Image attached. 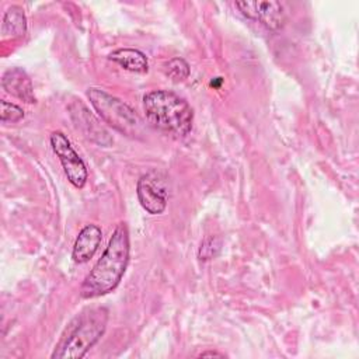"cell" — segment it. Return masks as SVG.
Segmentation results:
<instances>
[{
    "mask_svg": "<svg viewBox=\"0 0 359 359\" xmlns=\"http://www.w3.org/2000/svg\"><path fill=\"white\" fill-rule=\"evenodd\" d=\"M129 261V233L125 223L114 230L108 245L86 276L80 294L84 299H94L112 292L121 282Z\"/></svg>",
    "mask_w": 359,
    "mask_h": 359,
    "instance_id": "cell-1",
    "label": "cell"
},
{
    "mask_svg": "<svg viewBox=\"0 0 359 359\" xmlns=\"http://www.w3.org/2000/svg\"><path fill=\"white\" fill-rule=\"evenodd\" d=\"M143 108L147 121L165 133L184 137L192 129V108L172 91L156 90L147 93L143 98Z\"/></svg>",
    "mask_w": 359,
    "mask_h": 359,
    "instance_id": "cell-2",
    "label": "cell"
},
{
    "mask_svg": "<svg viewBox=\"0 0 359 359\" xmlns=\"http://www.w3.org/2000/svg\"><path fill=\"white\" fill-rule=\"evenodd\" d=\"M108 311L104 307L86 309L67 327L52 359H80L93 348L107 328Z\"/></svg>",
    "mask_w": 359,
    "mask_h": 359,
    "instance_id": "cell-3",
    "label": "cell"
},
{
    "mask_svg": "<svg viewBox=\"0 0 359 359\" xmlns=\"http://www.w3.org/2000/svg\"><path fill=\"white\" fill-rule=\"evenodd\" d=\"M87 97L105 123L123 135H137L140 119L128 104L97 87L88 88Z\"/></svg>",
    "mask_w": 359,
    "mask_h": 359,
    "instance_id": "cell-4",
    "label": "cell"
},
{
    "mask_svg": "<svg viewBox=\"0 0 359 359\" xmlns=\"http://www.w3.org/2000/svg\"><path fill=\"white\" fill-rule=\"evenodd\" d=\"M50 146L55 154L59 157L65 174L70 184L76 188H83L87 181V168L83 158L73 149L70 140L62 132H53L50 135Z\"/></svg>",
    "mask_w": 359,
    "mask_h": 359,
    "instance_id": "cell-5",
    "label": "cell"
},
{
    "mask_svg": "<svg viewBox=\"0 0 359 359\" xmlns=\"http://www.w3.org/2000/svg\"><path fill=\"white\" fill-rule=\"evenodd\" d=\"M236 7L250 20L271 31H278L286 21L285 4L280 1H237Z\"/></svg>",
    "mask_w": 359,
    "mask_h": 359,
    "instance_id": "cell-6",
    "label": "cell"
},
{
    "mask_svg": "<svg viewBox=\"0 0 359 359\" xmlns=\"http://www.w3.org/2000/svg\"><path fill=\"white\" fill-rule=\"evenodd\" d=\"M70 115L76 128L81 130V133L88 140L104 147H108L112 144L114 140L109 136L108 130L94 118V115L81 102H74L70 107Z\"/></svg>",
    "mask_w": 359,
    "mask_h": 359,
    "instance_id": "cell-7",
    "label": "cell"
},
{
    "mask_svg": "<svg viewBox=\"0 0 359 359\" xmlns=\"http://www.w3.org/2000/svg\"><path fill=\"white\" fill-rule=\"evenodd\" d=\"M136 194L144 210L151 215H160L167 206V194L161 184L150 175H143L137 181Z\"/></svg>",
    "mask_w": 359,
    "mask_h": 359,
    "instance_id": "cell-8",
    "label": "cell"
},
{
    "mask_svg": "<svg viewBox=\"0 0 359 359\" xmlns=\"http://www.w3.org/2000/svg\"><path fill=\"white\" fill-rule=\"evenodd\" d=\"M1 86L8 94H11L17 98H20L28 104L35 102L32 83H31L28 74L20 67L8 69L4 73L1 77Z\"/></svg>",
    "mask_w": 359,
    "mask_h": 359,
    "instance_id": "cell-9",
    "label": "cell"
},
{
    "mask_svg": "<svg viewBox=\"0 0 359 359\" xmlns=\"http://www.w3.org/2000/svg\"><path fill=\"white\" fill-rule=\"evenodd\" d=\"M102 240L101 229L95 224L86 226L77 236L73 245V259L79 264L87 262L98 250Z\"/></svg>",
    "mask_w": 359,
    "mask_h": 359,
    "instance_id": "cell-10",
    "label": "cell"
},
{
    "mask_svg": "<svg viewBox=\"0 0 359 359\" xmlns=\"http://www.w3.org/2000/svg\"><path fill=\"white\" fill-rule=\"evenodd\" d=\"M109 59L116 62L125 70L133 73H146L149 70V62L143 52L132 48H121L109 55Z\"/></svg>",
    "mask_w": 359,
    "mask_h": 359,
    "instance_id": "cell-11",
    "label": "cell"
},
{
    "mask_svg": "<svg viewBox=\"0 0 359 359\" xmlns=\"http://www.w3.org/2000/svg\"><path fill=\"white\" fill-rule=\"evenodd\" d=\"M27 31V18L24 10L18 6H11L7 8L3 18V34L4 36L20 38L24 36Z\"/></svg>",
    "mask_w": 359,
    "mask_h": 359,
    "instance_id": "cell-12",
    "label": "cell"
},
{
    "mask_svg": "<svg viewBox=\"0 0 359 359\" xmlns=\"http://www.w3.org/2000/svg\"><path fill=\"white\" fill-rule=\"evenodd\" d=\"M165 74L172 81L180 83L189 76V65L182 57H174L165 65Z\"/></svg>",
    "mask_w": 359,
    "mask_h": 359,
    "instance_id": "cell-13",
    "label": "cell"
},
{
    "mask_svg": "<svg viewBox=\"0 0 359 359\" xmlns=\"http://www.w3.org/2000/svg\"><path fill=\"white\" fill-rule=\"evenodd\" d=\"M220 247H222V241L220 238L217 237H208L202 241L201 247H199V251H198V257L199 259L202 261H208V259H212L215 258L219 251H220Z\"/></svg>",
    "mask_w": 359,
    "mask_h": 359,
    "instance_id": "cell-14",
    "label": "cell"
},
{
    "mask_svg": "<svg viewBox=\"0 0 359 359\" xmlns=\"http://www.w3.org/2000/svg\"><path fill=\"white\" fill-rule=\"evenodd\" d=\"M24 118V111L18 105L8 102V101H1V114L0 119L1 122H18Z\"/></svg>",
    "mask_w": 359,
    "mask_h": 359,
    "instance_id": "cell-15",
    "label": "cell"
},
{
    "mask_svg": "<svg viewBox=\"0 0 359 359\" xmlns=\"http://www.w3.org/2000/svg\"><path fill=\"white\" fill-rule=\"evenodd\" d=\"M199 356L205 358V356H217V358H223V353H217V352H202Z\"/></svg>",
    "mask_w": 359,
    "mask_h": 359,
    "instance_id": "cell-16",
    "label": "cell"
}]
</instances>
